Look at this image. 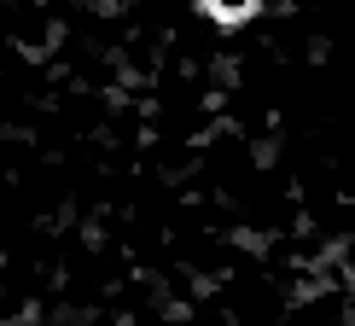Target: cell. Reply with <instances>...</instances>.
I'll return each mask as SVG.
<instances>
[{"label":"cell","instance_id":"obj_1","mask_svg":"<svg viewBox=\"0 0 355 326\" xmlns=\"http://www.w3.org/2000/svg\"><path fill=\"white\" fill-rule=\"evenodd\" d=\"M198 6H204V12H210V18H216V24H245V18H250V12H257V6H262V0H198Z\"/></svg>","mask_w":355,"mask_h":326}]
</instances>
